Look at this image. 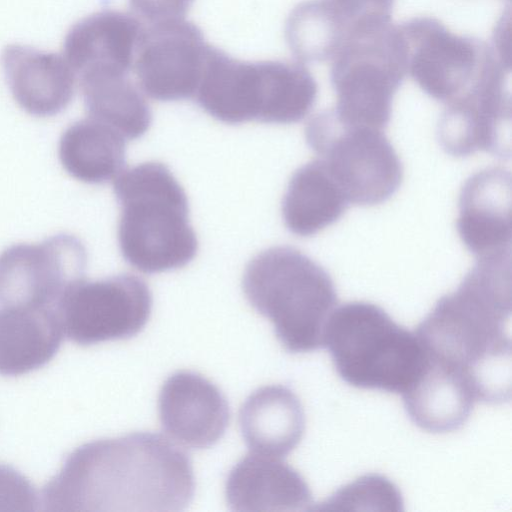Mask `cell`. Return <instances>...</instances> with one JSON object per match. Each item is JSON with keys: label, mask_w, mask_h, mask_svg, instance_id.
Wrapping results in <instances>:
<instances>
[{"label": "cell", "mask_w": 512, "mask_h": 512, "mask_svg": "<svg viewBox=\"0 0 512 512\" xmlns=\"http://www.w3.org/2000/svg\"><path fill=\"white\" fill-rule=\"evenodd\" d=\"M192 463L166 437L137 432L72 451L42 491L45 511L184 510L192 501Z\"/></svg>", "instance_id": "cell-1"}, {"label": "cell", "mask_w": 512, "mask_h": 512, "mask_svg": "<svg viewBox=\"0 0 512 512\" xmlns=\"http://www.w3.org/2000/svg\"><path fill=\"white\" fill-rule=\"evenodd\" d=\"M510 316L511 263L480 258L415 334L427 356L464 375L477 401L502 404L511 398Z\"/></svg>", "instance_id": "cell-2"}, {"label": "cell", "mask_w": 512, "mask_h": 512, "mask_svg": "<svg viewBox=\"0 0 512 512\" xmlns=\"http://www.w3.org/2000/svg\"><path fill=\"white\" fill-rule=\"evenodd\" d=\"M113 189L120 206L118 243L127 263L154 274L193 260L198 240L187 195L166 165L151 161L125 169Z\"/></svg>", "instance_id": "cell-3"}, {"label": "cell", "mask_w": 512, "mask_h": 512, "mask_svg": "<svg viewBox=\"0 0 512 512\" xmlns=\"http://www.w3.org/2000/svg\"><path fill=\"white\" fill-rule=\"evenodd\" d=\"M242 288L250 305L271 321L287 351L323 348L337 292L330 275L306 254L290 246L260 252L247 264Z\"/></svg>", "instance_id": "cell-4"}, {"label": "cell", "mask_w": 512, "mask_h": 512, "mask_svg": "<svg viewBox=\"0 0 512 512\" xmlns=\"http://www.w3.org/2000/svg\"><path fill=\"white\" fill-rule=\"evenodd\" d=\"M323 347L349 385L398 394L416 381L426 360L415 332L364 301L335 307L326 323Z\"/></svg>", "instance_id": "cell-5"}, {"label": "cell", "mask_w": 512, "mask_h": 512, "mask_svg": "<svg viewBox=\"0 0 512 512\" xmlns=\"http://www.w3.org/2000/svg\"><path fill=\"white\" fill-rule=\"evenodd\" d=\"M406 74V50L398 25L390 20L353 25L331 66L337 96L334 114L347 124L385 129Z\"/></svg>", "instance_id": "cell-6"}, {"label": "cell", "mask_w": 512, "mask_h": 512, "mask_svg": "<svg viewBox=\"0 0 512 512\" xmlns=\"http://www.w3.org/2000/svg\"><path fill=\"white\" fill-rule=\"evenodd\" d=\"M305 137L350 203L378 205L399 189L402 163L383 130L344 123L329 109L309 120Z\"/></svg>", "instance_id": "cell-7"}, {"label": "cell", "mask_w": 512, "mask_h": 512, "mask_svg": "<svg viewBox=\"0 0 512 512\" xmlns=\"http://www.w3.org/2000/svg\"><path fill=\"white\" fill-rule=\"evenodd\" d=\"M293 92L286 61H241L210 45L195 97L204 111L227 124H280Z\"/></svg>", "instance_id": "cell-8"}, {"label": "cell", "mask_w": 512, "mask_h": 512, "mask_svg": "<svg viewBox=\"0 0 512 512\" xmlns=\"http://www.w3.org/2000/svg\"><path fill=\"white\" fill-rule=\"evenodd\" d=\"M406 50L407 73L430 97L447 104L471 88L502 51L483 40L449 31L432 17L398 25Z\"/></svg>", "instance_id": "cell-9"}, {"label": "cell", "mask_w": 512, "mask_h": 512, "mask_svg": "<svg viewBox=\"0 0 512 512\" xmlns=\"http://www.w3.org/2000/svg\"><path fill=\"white\" fill-rule=\"evenodd\" d=\"M151 310L148 285L132 274L79 279L56 306L64 335L79 345L131 338L145 327Z\"/></svg>", "instance_id": "cell-10"}, {"label": "cell", "mask_w": 512, "mask_h": 512, "mask_svg": "<svg viewBox=\"0 0 512 512\" xmlns=\"http://www.w3.org/2000/svg\"><path fill=\"white\" fill-rule=\"evenodd\" d=\"M82 241L59 233L39 243H19L0 253V306L53 308L74 282L85 277Z\"/></svg>", "instance_id": "cell-11"}, {"label": "cell", "mask_w": 512, "mask_h": 512, "mask_svg": "<svg viewBox=\"0 0 512 512\" xmlns=\"http://www.w3.org/2000/svg\"><path fill=\"white\" fill-rule=\"evenodd\" d=\"M509 71V61L497 62L464 94L445 104L437 137L446 153L467 157L484 151L510 158Z\"/></svg>", "instance_id": "cell-12"}, {"label": "cell", "mask_w": 512, "mask_h": 512, "mask_svg": "<svg viewBox=\"0 0 512 512\" xmlns=\"http://www.w3.org/2000/svg\"><path fill=\"white\" fill-rule=\"evenodd\" d=\"M209 47L202 30L184 19L145 28L134 61L142 91L162 102L195 97Z\"/></svg>", "instance_id": "cell-13"}, {"label": "cell", "mask_w": 512, "mask_h": 512, "mask_svg": "<svg viewBox=\"0 0 512 512\" xmlns=\"http://www.w3.org/2000/svg\"><path fill=\"white\" fill-rule=\"evenodd\" d=\"M163 430L176 442L193 449L214 445L229 423V405L220 389L204 376L179 371L169 376L159 393Z\"/></svg>", "instance_id": "cell-14"}, {"label": "cell", "mask_w": 512, "mask_h": 512, "mask_svg": "<svg viewBox=\"0 0 512 512\" xmlns=\"http://www.w3.org/2000/svg\"><path fill=\"white\" fill-rule=\"evenodd\" d=\"M144 29L126 12L108 9L93 13L68 30L63 57L77 79L128 75Z\"/></svg>", "instance_id": "cell-15"}, {"label": "cell", "mask_w": 512, "mask_h": 512, "mask_svg": "<svg viewBox=\"0 0 512 512\" xmlns=\"http://www.w3.org/2000/svg\"><path fill=\"white\" fill-rule=\"evenodd\" d=\"M511 174L490 167L470 176L459 197L460 239L477 258L511 251Z\"/></svg>", "instance_id": "cell-16"}, {"label": "cell", "mask_w": 512, "mask_h": 512, "mask_svg": "<svg viewBox=\"0 0 512 512\" xmlns=\"http://www.w3.org/2000/svg\"><path fill=\"white\" fill-rule=\"evenodd\" d=\"M1 63L14 100L28 114L55 116L72 101L77 78L60 54L11 44Z\"/></svg>", "instance_id": "cell-17"}, {"label": "cell", "mask_w": 512, "mask_h": 512, "mask_svg": "<svg viewBox=\"0 0 512 512\" xmlns=\"http://www.w3.org/2000/svg\"><path fill=\"white\" fill-rule=\"evenodd\" d=\"M228 507L237 512L306 511L312 493L305 479L281 458L251 453L230 471L225 484Z\"/></svg>", "instance_id": "cell-18"}, {"label": "cell", "mask_w": 512, "mask_h": 512, "mask_svg": "<svg viewBox=\"0 0 512 512\" xmlns=\"http://www.w3.org/2000/svg\"><path fill=\"white\" fill-rule=\"evenodd\" d=\"M401 395L412 422L430 433L458 430L477 402L463 374L427 355L419 377Z\"/></svg>", "instance_id": "cell-19"}, {"label": "cell", "mask_w": 512, "mask_h": 512, "mask_svg": "<svg viewBox=\"0 0 512 512\" xmlns=\"http://www.w3.org/2000/svg\"><path fill=\"white\" fill-rule=\"evenodd\" d=\"M242 436L255 453L282 458L300 443L305 413L299 398L283 385L254 391L239 412Z\"/></svg>", "instance_id": "cell-20"}, {"label": "cell", "mask_w": 512, "mask_h": 512, "mask_svg": "<svg viewBox=\"0 0 512 512\" xmlns=\"http://www.w3.org/2000/svg\"><path fill=\"white\" fill-rule=\"evenodd\" d=\"M64 336L53 308H0V375L37 370L57 353Z\"/></svg>", "instance_id": "cell-21"}, {"label": "cell", "mask_w": 512, "mask_h": 512, "mask_svg": "<svg viewBox=\"0 0 512 512\" xmlns=\"http://www.w3.org/2000/svg\"><path fill=\"white\" fill-rule=\"evenodd\" d=\"M349 204L325 163L316 159L292 175L282 200V218L291 233L309 237L337 222Z\"/></svg>", "instance_id": "cell-22"}, {"label": "cell", "mask_w": 512, "mask_h": 512, "mask_svg": "<svg viewBox=\"0 0 512 512\" xmlns=\"http://www.w3.org/2000/svg\"><path fill=\"white\" fill-rule=\"evenodd\" d=\"M58 154L71 177L87 184H103L124 170L126 140L112 127L88 117L64 130Z\"/></svg>", "instance_id": "cell-23"}, {"label": "cell", "mask_w": 512, "mask_h": 512, "mask_svg": "<svg viewBox=\"0 0 512 512\" xmlns=\"http://www.w3.org/2000/svg\"><path fill=\"white\" fill-rule=\"evenodd\" d=\"M78 82L89 117L128 140L143 136L150 128V106L128 75L93 76Z\"/></svg>", "instance_id": "cell-24"}, {"label": "cell", "mask_w": 512, "mask_h": 512, "mask_svg": "<svg viewBox=\"0 0 512 512\" xmlns=\"http://www.w3.org/2000/svg\"><path fill=\"white\" fill-rule=\"evenodd\" d=\"M351 27L329 1L307 0L289 14L285 38L297 60L324 62L335 57Z\"/></svg>", "instance_id": "cell-25"}, {"label": "cell", "mask_w": 512, "mask_h": 512, "mask_svg": "<svg viewBox=\"0 0 512 512\" xmlns=\"http://www.w3.org/2000/svg\"><path fill=\"white\" fill-rule=\"evenodd\" d=\"M327 509H354L356 505L377 504L382 509L400 510L401 494L388 479L379 475H367L341 488L323 503ZM329 508V509H330Z\"/></svg>", "instance_id": "cell-26"}, {"label": "cell", "mask_w": 512, "mask_h": 512, "mask_svg": "<svg viewBox=\"0 0 512 512\" xmlns=\"http://www.w3.org/2000/svg\"><path fill=\"white\" fill-rule=\"evenodd\" d=\"M39 504L31 482L11 466L0 464V511H36Z\"/></svg>", "instance_id": "cell-27"}, {"label": "cell", "mask_w": 512, "mask_h": 512, "mask_svg": "<svg viewBox=\"0 0 512 512\" xmlns=\"http://www.w3.org/2000/svg\"><path fill=\"white\" fill-rule=\"evenodd\" d=\"M349 22L354 24L390 20L394 0H327Z\"/></svg>", "instance_id": "cell-28"}, {"label": "cell", "mask_w": 512, "mask_h": 512, "mask_svg": "<svg viewBox=\"0 0 512 512\" xmlns=\"http://www.w3.org/2000/svg\"><path fill=\"white\" fill-rule=\"evenodd\" d=\"M194 0H129L131 9L152 24L184 19Z\"/></svg>", "instance_id": "cell-29"}]
</instances>
